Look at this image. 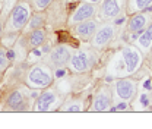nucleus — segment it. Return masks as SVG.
<instances>
[{"instance_id":"f257e3e1","label":"nucleus","mask_w":152,"mask_h":129,"mask_svg":"<svg viewBox=\"0 0 152 129\" xmlns=\"http://www.w3.org/2000/svg\"><path fill=\"white\" fill-rule=\"evenodd\" d=\"M54 81V75L45 63H35L25 75V85L32 89H45Z\"/></svg>"},{"instance_id":"f03ea898","label":"nucleus","mask_w":152,"mask_h":129,"mask_svg":"<svg viewBox=\"0 0 152 129\" xmlns=\"http://www.w3.org/2000/svg\"><path fill=\"white\" fill-rule=\"evenodd\" d=\"M31 18V6L27 2H18L10 10L5 25V34H18L23 31Z\"/></svg>"},{"instance_id":"7ed1b4c3","label":"nucleus","mask_w":152,"mask_h":129,"mask_svg":"<svg viewBox=\"0 0 152 129\" xmlns=\"http://www.w3.org/2000/svg\"><path fill=\"white\" fill-rule=\"evenodd\" d=\"M114 34H116V28H114L113 24H104L103 27H98V30L91 38L92 48H97V50L104 48L114 38Z\"/></svg>"},{"instance_id":"20e7f679","label":"nucleus","mask_w":152,"mask_h":129,"mask_svg":"<svg viewBox=\"0 0 152 129\" xmlns=\"http://www.w3.org/2000/svg\"><path fill=\"white\" fill-rule=\"evenodd\" d=\"M28 107V103L27 98H25V93L22 89L16 88L13 91H10L6 101H5V110L9 112H22V110H27Z\"/></svg>"},{"instance_id":"39448f33","label":"nucleus","mask_w":152,"mask_h":129,"mask_svg":"<svg viewBox=\"0 0 152 129\" xmlns=\"http://www.w3.org/2000/svg\"><path fill=\"white\" fill-rule=\"evenodd\" d=\"M98 10V3H82L76 7V10L70 16V24H78L82 21H88V19H94V16L97 15Z\"/></svg>"},{"instance_id":"423d86ee","label":"nucleus","mask_w":152,"mask_h":129,"mask_svg":"<svg viewBox=\"0 0 152 129\" xmlns=\"http://www.w3.org/2000/svg\"><path fill=\"white\" fill-rule=\"evenodd\" d=\"M121 60L126 66V72L127 73H135V71H137V68L141 66V53L132 47H123L121 50Z\"/></svg>"},{"instance_id":"0eeeda50","label":"nucleus","mask_w":152,"mask_h":129,"mask_svg":"<svg viewBox=\"0 0 152 129\" xmlns=\"http://www.w3.org/2000/svg\"><path fill=\"white\" fill-rule=\"evenodd\" d=\"M136 89H137V85L130 78H121V79H117L116 82V94L120 100H124V101L132 100L133 95L136 94Z\"/></svg>"},{"instance_id":"6e6552de","label":"nucleus","mask_w":152,"mask_h":129,"mask_svg":"<svg viewBox=\"0 0 152 129\" xmlns=\"http://www.w3.org/2000/svg\"><path fill=\"white\" fill-rule=\"evenodd\" d=\"M70 56H72V53L66 46H57L50 51L48 60L51 63V66H54V68H65L70 62Z\"/></svg>"},{"instance_id":"1a4fd4ad","label":"nucleus","mask_w":152,"mask_h":129,"mask_svg":"<svg viewBox=\"0 0 152 129\" xmlns=\"http://www.w3.org/2000/svg\"><path fill=\"white\" fill-rule=\"evenodd\" d=\"M98 10L103 19H116L121 12V2L120 0H101Z\"/></svg>"},{"instance_id":"9d476101","label":"nucleus","mask_w":152,"mask_h":129,"mask_svg":"<svg viewBox=\"0 0 152 129\" xmlns=\"http://www.w3.org/2000/svg\"><path fill=\"white\" fill-rule=\"evenodd\" d=\"M75 34L78 35L82 40H91L92 35L95 34V31L98 30V22L95 19H88V21H82L75 25Z\"/></svg>"},{"instance_id":"9b49d317","label":"nucleus","mask_w":152,"mask_h":129,"mask_svg":"<svg viewBox=\"0 0 152 129\" xmlns=\"http://www.w3.org/2000/svg\"><path fill=\"white\" fill-rule=\"evenodd\" d=\"M56 98H57L56 91L45 88V91H43L40 95L37 97L35 104H34V109H35L37 112H45V110H48L50 107H51V104L56 101Z\"/></svg>"},{"instance_id":"f8f14e48","label":"nucleus","mask_w":152,"mask_h":129,"mask_svg":"<svg viewBox=\"0 0 152 129\" xmlns=\"http://www.w3.org/2000/svg\"><path fill=\"white\" fill-rule=\"evenodd\" d=\"M113 103V98H111V94L108 93L107 88H103L101 91L95 95V100H94V104H92V110L94 112H105L110 109Z\"/></svg>"},{"instance_id":"ddd939ff","label":"nucleus","mask_w":152,"mask_h":129,"mask_svg":"<svg viewBox=\"0 0 152 129\" xmlns=\"http://www.w3.org/2000/svg\"><path fill=\"white\" fill-rule=\"evenodd\" d=\"M70 66L73 71L76 72H85L88 68H89V56H88L86 51L81 50L78 53H75L70 56Z\"/></svg>"},{"instance_id":"4468645a","label":"nucleus","mask_w":152,"mask_h":129,"mask_svg":"<svg viewBox=\"0 0 152 129\" xmlns=\"http://www.w3.org/2000/svg\"><path fill=\"white\" fill-rule=\"evenodd\" d=\"M45 40H47V32L44 28H37L27 34V46L29 50L43 46L45 43Z\"/></svg>"},{"instance_id":"2eb2a0df","label":"nucleus","mask_w":152,"mask_h":129,"mask_svg":"<svg viewBox=\"0 0 152 129\" xmlns=\"http://www.w3.org/2000/svg\"><path fill=\"white\" fill-rule=\"evenodd\" d=\"M146 27V16L143 13H136L129 19V30L132 32H143Z\"/></svg>"},{"instance_id":"dca6fc26","label":"nucleus","mask_w":152,"mask_h":129,"mask_svg":"<svg viewBox=\"0 0 152 129\" xmlns=\"http://www.w3.org/2000/svg\"><path fill=\"white\" fill-rule=\"evenodd\" d=\"M45 25V15L44 13H35V15H32L31 18H29V21H28V24H27V27L23 28V31L25 32H29V31H34V30H37V28H43Z\"/></svg>"},{"instance_id":"f3484780","label":"nucleus","mask_w":152,"mask_h":129,"mask_svg":"<svg viewBox=\"0 0 152 129\" xmlns=\"http://www.w3.org/2000/svg\"><path fill=\"white\" fill-rule=\"evenodd\" d=\"M152 5V0H127V12H137V10H145Z\"/></svg>"},{"instance_id":"a211bd4d","label":"nucleus","mask_w":152,"mask_h":129,"mask_svg":"<svg viewBox=\"0 0 152 129\" xmlns=\"http://www.w3.org/2000/svg\"><path fill=\"white\" fill-rule=\"evenodd\" d=\"M10 63H12V60L7 57L6 48H5L3 46H0V75H3V73L9 69Z\"/></svg>"},{"instance_id":"6ab92c4d","label":"nucleus","mask_w":152,"mask_h":129,"mask_svg":"<svg viewBox=\"0 0 152 129\" xmlns=\"http://www.w3.org/2000/svg\"><path fill=\"white\" fill-rule=\"evenodd\" d=\"M51 2H53V0H29L31 9H34V10H37V12H41V10L47 9Z\"/></svg>"},{"instance_id":"aec40b11","label":"nucleus","mask_w":152,"mask_h":129,"mask_svg":"<svg viewBox=\"0 0 152 129\" xmlns=\"http://www.w3.org/2000/svg\"><path fill=\"white\" fill-rule=\"evenodd\" d=\"M65 112H81L82 110V103L81 101H69L66 104H63V109Z\"/></svg>"},{"instance_id":"412c9836","label":"nucleus","mask_w":152,"mask_h":129,"mask_svg":"<svg viewBox=\"0 0 152 129\" xmlns=\"http://www.w3.org/2000/svg\"><path fill=\"white\" fill-rule=\"evenodd\" d=\"M151 38L146 35V32L143 31L142 34H141V37H139V44H141L143 48H149V46H151Z\"/></svg>"},{"instance_id":"4be33fe9","label":"nucleus","mask_w":152,"mask_h":129,"mask_svg":"<svg viewBox=\"0 0 152 129\" xmlns=\"http://www.w3.org/2000/svg\"><path fill=\"white\" fill-rule=\"evenodd\" d=\"M141 104L142 106H149V97H148V94H142V97H141Z\"/></svg>"},{"instance_id":"5701e85b","label":"nucleus","mask_w":152,"mask_h":129,"mask_svg":"<svg viewBox=\"0 0 152 129\" xmlns=\"http://www.w3.org/2000/svg\"><path fill=\"white\" fill-rule=\"evenodd\" d=\"M116 109L117 110H126V109H127V103H126L124 100H121V103H119Z\"/></svg>"},{"instance_id":"b1692460","label":"nucleus","mask_w":152,"mask_h":129,"mask_svg":"<svg viewBox=\"0 0 152 129\" xmlns=\"http://www.w3.org/2000/svg\"><path fill=\"white\" fill-rule=\"evenodd\" d=\"M3 34H5V25H3V21L0 19V40H2Z\"/></svg>"},{"instance_id":"393cba45","label":"nucleus","mask_w":152,"mask_h":129,"mask_svg":"<svg viewBox=\"0 0 152 129\" xmlns=\"http://www.w3.org/2000/svg\"><path fill=\"white\" fill-rule=\"evenodd\" d=\"M145 32H146V35L151 38V40H152V25H149V27L146 28V31H145Z\"/></svg>"},{"instance_id":"a878e982","label":"nucleus","mask_w":152,"mask_h":129,"mask_svg":"<svg viewBox=\"0 0 152 129\" xmlns=\"http://www.w3.org/2000/svg\"><path fill=\"white\" fill-rule=\"evenodd\" d=\"M143 87H145L146 89H151V81H149V79H146V81H145V84H143Z\"/></svg>"},{"instance_id":"bb28decb","label":"nucleus","mask_w":152,"mask_h":129,"mask_svg":"<svg viewBox=\"0 0 152 129\" xmlns=\"http://www.w3.org/2000/svg\"><path fill=\"white\" fill-rule=\"evenodd\" d=\"M86 2H89V3H99L101 0H86Z\"/></svg>"},{"instance_id":"cd10ccee","label":"nucleus","mask_w":152,"mask_h":129,"mask_svg":"<svg viewBox=\"0 0 152 129\" xmlns=\"http://www.w3.org/2000/svg\"><path fill=\"white\" fill-rule=\"evenodd\" d=\"M72 2H76V0H72Z\"/></svg>"},{"instance_id":"c85d7f7f","label":"nucleus","mask_w":152,"mask_h":129,"mask_svg":"<svg viewBox=\"0 0 152 129\" xmlns=\"http://www.w3.org/2000/svg\"><path fill=\"white\" fill-rule=\"evenodd\" d=\"M0 76H2V75H0Z\"/></svg>"}]
</instances>
